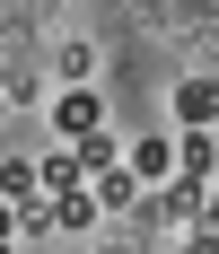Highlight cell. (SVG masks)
<instances>
[{"mask_svg":"<svg viewBox=\"0 0 219 254\" xmlns=\"http://www.w3.org/2000/svg\"><path fill=\"white\" fill-rule=\"evenodd\" d=\"M175 131H211L219 123V70H193V79H175Z\"/></svg>","mask_w":219,"mask_h":254,"instance_id":"6da1fadb","label":"cell"},{"mask_svg":"<svg viewBox=\"0 0 219 254\" xmlns=\"http://www.w3.org/2000/svg\"><path fill=\"white\" fill-rule=\"evenodd\" d=\"M202 193H211V184H193V176H167L158 193H149V219H167V228H193V219H202Z\"/></svg>","mask_w":219,"mask_h":254,"instance_id":"7a4b0ae2","label":"cell"},{"mask_svg":"<svg viewBox=\"0 0 219 254\" xmlns=\"http://www.w3.org/2000/svg\"><path fill=\"white\" fill-rule=\"evenodd\" d=\"M53 131H62V140L105 131V97H97V88H62V97H53Z\"/></svg>","mask_w":219,"mask_h":254,"instance_id":"3957f363","label":"cell"},{"mask_svg":"<svg viewBox=\"0 0 219 254\" xmlns=\"http://www.w3.org/2000/svg\"><path fill=\"white\" fill-rule=\"evenodd\" d=\"M123 167H132V176H141L149 193H158V184L175 176V140H167V131H141V140H132V149H123Z\"/></svg>","mask_w":219,"mask_h":254,"instance_id":"277c9868","label":"cell"},{"mask_svg":"<svg viewBox=\"0 0 219 254\" xmlns=\"http://www.w3.org/2000/svg\"><path fill=\"white\" fill-rule=\"evenodd\" d=\"M88 193H97V210H141V202H149V184L132 176V167H97Z\"/></svg>","mask_w":219,"mask_h":254,"instance_id":"5b68a950","label":"cell"},{"mask_svg":"<svg viewBox=\"0 0 219 254\" xmlns=\"http://www.w3.org/2000/svg\"><path fill=\"white\" fill-rule=\"evenodd\" d=\"M175 176H193V184L219 176V140L211 131H184V140H175Z\"/></svg>","mask_w":219,"mask_h":254,"instance_id":"8992f818","label":"cell"},{"mask_svg":"<svg viewBox=\"0 0 219 254\" xmlns=\"http://www.w3.org/2000/svg\"><path fill=\"white\" fill-rule=\"evenodd\" d=\"M35 184H44V193H79V184H88V167H79V149H71V140H62L53 158H35Z\"/></svg>","mask_w":219,"mask_h":254,"instance_id":"52a82bcc","label":"cell"},{"mask_svg":"<svg viewBox=\"0 0 219 254\" xmlns=\"http://www.w3.org/2000/svg\"><path fill=\"white\" fill-rule=\"evenodd\" d=\"M9 219H18V237H44V228H62V202H53L44 184H35L26 202H9Z\"/></svg>","mask_w":219,"mask_h":254,"instance_id":"ba28073f","label":"cell"},{"mask_svg":"<svg viewBox=\"0 0 219 254\" xmlns=\"http://www.w3.org/2000/svg\"><path fill=\"white\" fill-rule=\"evenodd\" d=\"M71 149H79V167H88V176H97V167H123V140H114V131H79Z\"/></svg>","mask_w":219,"mask_h":254,"instance_id":"9c48e42d","label":"cell"},{"mask_svg":"<svg viewBox=\"0 0 219 254\" xmlns=\"http://www.w3.org/2000/svg\"><path fill=\"white\" fill-rule=\"evenodd\" d=\"M35 193V158H0V202H26Z\"/></svg>","mask_w":219,"mask_h":254,"instance_id":"30bf717a","label":"cell"},{"mask_svg":"<svg viewBox=\"0 0 219 254\" xmlns=\"http://www.w3.org/2000/svg\"><path fill=\"white\" fill-rule=\"evenodd\" d=\"M53 70L71 79V88H88V70H97V53H88V44H62V62H53Z\"/></svg>","mask_w":219,"mask_h":254,"instance_id":"8fae6325","label":"cell"},{"mask_svg":"<svg viewBox=\"0 0 219 254\" xmlns=\"http://www.w3.org/2000/svg\"><path fill=\"white\" fill-rule=\"evenodd\" d=\"M193 246H219V184L202 193V219H193Z\"/></svg>","mask_w":219,"mask_h":254,"instance_id":"7c38bea8","label":"cell"},{"mask_svg":"<svg viewBox=\"0 0 219 254\" xmlns=\"http://www.w3.org/2000/svg\"><path fill=\"white\" fill-rule=\"evenodd\" d=\"M0 254H18V228H0Z\"/></svg>","mask_w":219,"mask_h":254,"instance_id":"4fadbf2b","label":"cell"},{"mask_svg":"<svg viewBox=\"0 0 219 254\" xmlns=\"http://www.w3.org/2000/svg\"><path fill=\"white\" fill-rule=\"evenodd\" d=\"M9 105H18V97H9V88H0V123H9Z\"/></svg>","mask_w":219,"mask_h":254,"instance_id":"5bb4252c","label":"cell"},{"mask_svg":"<svg viewBox=\"0 0 219 254\" xmlns=\"http://www.w3.org/2000/svg\"><path fill=\"white\" fill-rule=\"evenodd\" d=\"M193 254H219V246H193Z\"/></svg>","mask_w":219,"mask_h":254,"instance_id":"9a60e30c","label":"cell"},{"mask_svg":"<svg viewBox=\"0 0 219 254\" xmlns=\"http://www.w3.org/2000/svg\"><path fill=\"white\" fill-rule=\"evenodd\" d=\"M211 140H219V123H211Z\"/></svg>","mask_w":219,"mask_h":254,"instance_id":"2e32d148","label":"cell"}]
</instances>
